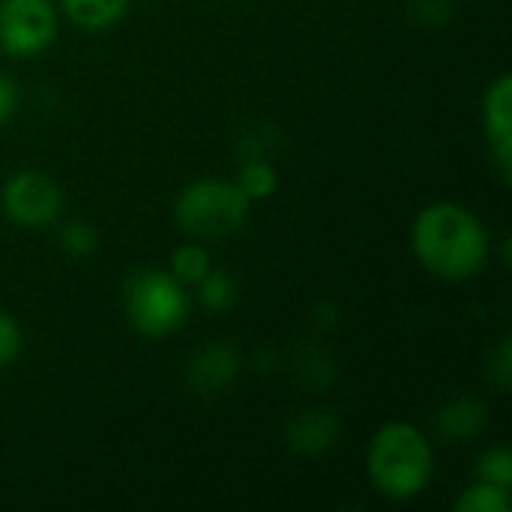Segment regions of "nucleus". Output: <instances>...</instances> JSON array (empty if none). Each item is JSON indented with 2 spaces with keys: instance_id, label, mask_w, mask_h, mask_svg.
<instances>
[{
  "instance_id": "obj_15",
  "label": "nucleus",
  "mask_w": 512,
  "mask_h": 512,
  "mask_svg": "<svg viewBox=\"0 0 512 512\" xmlns=\"http://www.w3.org/2000/svg\"><path fill=\"white\" fill-rule=\"evenodd\" d=\"M477 477H480V483H489V486H498V489H510V483H512L510 450H507V447H495V450H489V453L480 459Z\"/></svg>"
},
{
  "instance_id": "obj_13",
  "label": "nucleus",
  "mask_w": 512,
  "mask_h": 512,
  "mask_svg": "<svg viewBox=\"0 0 512 512\" xmlns=\"http://www.w3.org/2000/svg\"><path fill=\"white\" fill-rule=\"evenodd\" d=\"M459 512H507L510 510V489H498L489 483H480L474 489H468L459 501Z\"/></svg>"
},
{
  "instance_id": "obj_17",
  "label": "nucleus",
  "mask_w": 512,
  "mask_h": 512,
  "mask_svg": "<svg viewBox=\"0 0 512 512\" xmlns=\"http://www.w3.org/2000/svg\"><path fill=\"white\" fill-rule=\"evenodd\" d=\"M237 186H240L249 198H267V195L276 189V171H273V165H267V162H249V165L240 171Z\"/></svg>"
},
{
  "instance_id": "obj_14",
  "label": "nucleus",
  "mask_w": 512,
  "mask_h": 512,
  "mask_svg": "<svg viewBox=\"0 0 512 512\" xmlns=\"http://www.w3.org/2000/svg\"><path fill=\"white\" fill-rule=\"evenodd\" d=\"M210 270V258L204 249L198 246H183L177 249V255L171 258V276L183 285H195L204 273Z\"/></svg>"
},
{
  "instance_id": "obj_11",
  "label": "nucleus",
  "mask_w": 512,
  "mask_h": 512,
  "mask_svg": "<svg viewBox=\"0 0 512 512\" xmlns=\"http://www.w3.org/2000/svg\"><path fill=\"white\" fill-rule=\"evenodd\" d=\"M63 9L72 24L84 30H105L126 15L129 0H63Z\"/></svg>"
},
{
  "instance_id": "obj_2",
  "label": "nucleus",
  "mask_w": 512,
  "mask_h": 512,
  "mask_svg": "<svg viewBox=\"0 0 512 512\" xmlns=\"http://www.w3.org/2000/svg\"><path fill=\"white\" fill-rule=\"evenodd\" d=\"M369 477L387 498L405 501L426 489L432 477V447L408 423L384 426L369 447Z\"/></svg>"
},
{
  "instance_id": "obj_18",
  "label": "nucleus",
  "mask_w": 512,
  "mask_h": 512,
  "mask_svg": "<svg viewBox=\"0 0 512 512\" xmlns=\"http://www.w3.org/2000/svg\"><path fill=\"white\" fill-rule=\"evenodd\" d=\"M18 351H21V330L12 315L0 312V369L15 363Z\"/></svg>"
},
{
  "instance_id": "obj_12",
  "label": "nucleus",
  "mask_w": 512,
  "mask_h": 512,
  "mask_svg": "<svg viewBox=\"0 0 512 512\" xmlns=\"http://www.w3.org/2000/svg\"><path fill=\"white\" fill-rule=\"evenodd\" d=\"M195 285H198V300L213 312L231 309L237 303V282L225 270H207Z\"/></svg>"
},
{
  "instance_id": "obj_19",
  "label": "nucleus",
  "mask_w": 512,
  "mask_h": 512,
  "mask_svg": "<svg viewBox=\"0 0 512 512\" xmlns=\"http://www.w3.org/2000/svg\"><path fill=\"white\" fill-rule=\"evenodd\" d=\"M15 108H18V90L12 84V78L0 75V126L15 114Z\"/></svg>"
},
{
  "instance_id": "obj_9",
  "label": "nucleus",
  "mask_w": 512,
  "mask_h": 512,
  "mask_svg": "<svg viewBox=\"0 0 512 512\" xmlns=\"http://www.w3.org/2000/svg\"><path fill=\"white\" fill-rule=\"evenodd\" d=\"M339 438V423L327 411H306L288 423V447L300 456H318Z\"/></svg>"
},
{
  "instance_id": "obj_6",
  "label": "nucleus",
  "mask_w": 512,
  "mask_h": 512,
  "mask_svg": "<svg viewBox=\"0 0 512 512\" xmlns=\"http://www.w3.org/2000/svg\"><path fill=\"white\" fill-rule=\"evenodd\" d=\"M63 210V189L42 171H18L3 186V213L21 228H45Z\"/></svg>"
},
{
  "instance_id": "obj_10",
  "label": "nucleus",
  "mask_w": 512,
  "mask_h": 512,
  "mask_svg": "<svg viewBox=\"0 0 512 512\" xmlns=\"http://www.w3.org/2000/svg\"><path fill=\"white\" fill-rule=\"evenodd\" d=\"M489 423V411L477 399H456L438 414V432L447 441H471Z\"/></svg>"
},
{
  "instance_id": "obj_3",
  "label": "nucleus",
  "mask_w": 512,
  "mask_h": 512,
  "mask_svg": "<svg viewBox=\"0 0 512 512\" xmlns=\"http://www.w3.org/2000/svg\"><path fill=\"white\" fill-rule=\"evenodd\" d=\"M249 213V195L237 183L222 180H201L180 192L174 204L177 225L204 240H219L234 234Z\"/></svg>"
},
{
  "instance_id": "obj_4",
  "label": "nucleus",
  "mask_w": 512,
  "mask_h": 512,
  "mask_svg": "<svg viewBox=\"0 0 512 512\" xmlns=\"http://www.w3.org/2000/svg\"><path fill=\"white\" fill-rule=\"evenodd\" d=\"M126 318L144 336H168L183 327L189 297L171 273L144 270L126 282Z\"/></svg>"
},
{
  "instance_id": "obj_16",
  "label": "nucleus",
  "mask_w": 512,
  "mask_h": 512,
  "mask_svg": "<svg viewBox=\"0 0 512 512\" xmlns=\"http://www.w3.org/2000/svg\"><path fill=\"white\" fill-rule=\"evenodd\" d=\"M60 243L63 249L72 255V258H87L96 252L99 246V234L90 222H69L63 231H60Z\"/></svg>"
},
{
  "instance_id": "obj_5",
  "label": "nucleus",
  "mask_w": 512,
  "mask_h": 512,
  "mask_svg": "<svg viewBox=\"0 0 512 512\" xmlns=\"http://www.w3.org/2000/svg\"><path fill=\"white\" fill-rule=\"evenodd\" d=\"M57 15L48 0H3L0 3V48L27 57L51 45Z\"/></svg>"
},
{
  "instance_id": "obj_7",
  "label": "nucleus",
  "mask_w": 512,
  "mask_h": 512,
  "mask_svg": "<svg viewBox=\"0 0 512 512\" xmlns=\"http://www.w3.org/2000/svg\"><path fill=\"white\" fill-rule=\"evenodd\" d=\"M486 132L492 141V153L504 177L512 168V81L501 75L486 93Z\"/></svg>"
},
{
  "instance_id": "obj_8",
  "label": "nucleus",
  "mask_w": 512,
  "mask_h": 512,
  "mask_svg": "<svg viewBox=\"0 0 512 512\" xmlns=\"http://www.w3.org/2000/svg\"><path fill=\"white\" fill-rule=\"evenodd\" d=\"M240 372V357L231 345L213 342L210 348L198 351L189 363V384L198 393H222Z\"/></svg>"
},
{
  "instance_id": "obj_1",
  "label": "nucleus",
  "mask_w": 512,
  "mask_h": 512,
  "mask_svg": "<svg viewBox=\"0 0 512 512\" xmlns=\"http://www.w3.org/2000/svg\"><path fill=\"white\" fill-rule=\"evenodd\" d=\"M414 252L438 279L465 282L486 264L489 237L471 210L459 204H432L414 222Z\"/></svg>"
}]
</instances>
